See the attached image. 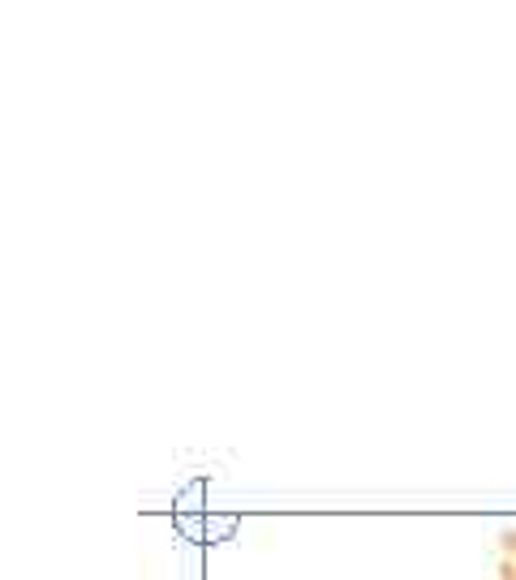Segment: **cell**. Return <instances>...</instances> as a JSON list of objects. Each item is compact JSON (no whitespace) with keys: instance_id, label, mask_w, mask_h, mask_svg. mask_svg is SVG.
<instances>
[{"instance_id":"cell-1","label":"cell","mask_w":516,"mask_h":580,"mask_svg":"<svg viewBox=\"0 0 516 580\" xmlns=\"http://www.w3.org/2000/svg\"><path fill=\"white\" fill-rule=\"evenodd\" d=\"M504 546L512 550V555H516V533H508V538H504Z\"/></svg>"},{"instance_id":"cell-2","label":"cell","mask_w":516,"mask_h":580,"mask_svg":"<svg viewBox=\"0 0 516 580\" xmlns=\"http://www.w3.org/2000/svg\"><path fill=\"white\" fill-rule=\"evenodd\" d=\"M504 576H508V580H516V568H508V572H504Z\"/></svg>"}]
</instances>
